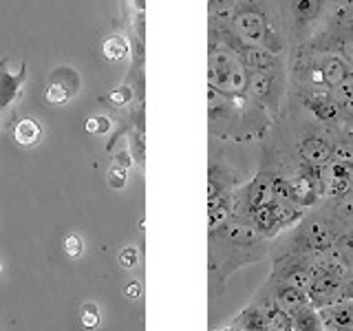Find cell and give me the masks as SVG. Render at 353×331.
Here are the masks:
<instances>
[{
	"instance_id": "cell-6",
	"label": "cell",
	"mask_w": 353,
	"mask_h": 331,
	"mask_svg": "<svg viewBox=\"0 0 353 331\" xmlns=\"http://www.w3.org/2000/svg\"><path fill=\"white\" fill-rule=\"evenodd\" d=\"M287 88H290V60L274 64L270 69L250 71L245 93L274 119H279L285 108Z\"/></svg>"
},
{
	"instance_id": "cell-27",
	"label": "cell",
	"mask_w": 353,
	"mask_h": 331,
	"mask_svg": "<svg viewBox=\"0 0 353 331\" xmlns=\"http://www.w3.org/2000/svg\"><path fill=\"white\" fill-rule=\"evenodd\" d=\"M117 166H121V168H126V166H130V154H128V152H119V154H117Z\"/></svg>"
},
{
	"instance_id": "cell-28",
	"label": "cell",
	"mask_w": 353,
	"mask_h": 331,
	"mask_svg": "<svg viewBox=\"0 0 353 331\" xmlns=\"http://www.w3.org/2000/svg\"><path fill=\"white\" fill-rule=\"evenodd\" d=\"M126 294H128V296H137V294H139V285H137V283H135V285H130L128 290H126Z\"/></svg>"
},
{
	"instance_id": "cell-30",
	"label": "cell",
	"mask_w": 353,
	"mask_h": 331,
	"mask_svg": "<svg viewBox=\"0 0 353 331\" xmlns=\"http://www.w3.org/2000/svg\"><path fill=\"white\" fill-rule=\"evenodd\" d=\"M351 234H353V228H351Z\"/></svg>"
},
{
	"instance_id": "cell-22",
	"label": "cell",
	"mask_w": 353,
	"mask_h": 331,
	"mask_svg": "<svg viewBox=\"0 0 353 331\" xmlns=\"http://www.w3.org/2000/svg\"><path fill=\"white\" fill-rule=\"evenodd\" d=\"M84 128H86L88 132H99V135H104V132L110 130V119L104 117V115L88 117V119H86V124H84Z\"/></svg>"
},
{
	"instance_id": "cell-17",
	"label": "cell",
	"mask_w": 353,
	"mask_h": 331,
	"mask_svg": "<svg viewBox=\"0 0 353 331\" xmlns=\"http://www.w3.org/2000/svg\"><path fill=\"white\" fill-rule=\"evenodd\" d=\"M331 219H334L340 228H345V225L353 228V192L336 197L334 205H331Z\"/></svg>"
},
{
	"instance_id": "cell-21",
	"label": "cell",
	"mask_w": 353,
	"mask_h": 331,
	"mask_svg": "<svg viewBox=\"0 0 353 331\" xmlns=\"http://www.w3.org/2000/svg\"><path fill=\"white\" fill-rule=\"evenodd\" d=\"M82 325L86 329H95L99 325V309L93 303H86L82 307Z\"/></svg>"
},
{
	"instance_id": "cell-24",
	"label": "cell",
	"mask_w": 353,
	"mask_h": 331,
	"mask_svg": "<svg viewBox=\"0 0 353 331\" xmlns=\"http://www.w3.org/2000/svg\"><path fill=\"white\" fill-rule=\"evenodd\" d=\"M108 183L113 188H124L126 185V168L113 166V168L108 170Z\"/></svg>"
},
{
	"instance_id": "cell-7",
	"label": "cell",
	"mask_w": 353,
	"mask_h": 331,
	"mask_svg": "<svg viewBox=\"0 0 353 331\" xmlns=\"http://www.w3.org/2000/svg\"><path fill=\"white\" fill-rule=\"evenodd\" d=\"M338 223L331 214H318L305 219L301 225L296 228L294 243H296V254H320L336 245L338 241Z\"/></svg>"
},
{
	"instance_id": "cell-26",
	"label": "cell",
	"mask_w": 353,
	"mask_h": 331,
	"mask_svg": "<svg viewBox=\"0 0 353 331\" xmlns=\"http://www.w3.org/2000/svg\"><path fill=\"white\" fill-rule=\"evenodd\" d=\"M128 99H130V88H126V86H121V88H117V91L110 93V102L117 104V106H124Z\"/></svg>"
},
{
	"instance_id": "cell-31",
	"label": "cell",
	"mask_w": 353,
	"mask_h": 331,
	"mask_svg": "<svg viewBox=\"0 0 353 331\" xmlns=\"http://www.w3.org/2000/svg\"><path fill=\"white\" fill-rule=\"evenodd\" d=\"M0 270H3V268H0Z\"/></svg>"
},
{
	"instance_id": "cell-2",
	"label": "cell",
	"mask_w": 353,
	"mask_h": 331,
	"mask_svg": "<svg viewBox=\"0 0 353 331\" xmlns=\"http://www.w3.org/2000/svg\"><path fill=\"white\" fill-rule=\"evenodd\" d=\"M228 29L243 44L270 51L279 58H290L292 53L279 0H241Z\"/></svg>"
},
{
	"instance_id": "cell-1",
	"label": "cell",
	"mask_w": 353,
	"mask_h": 331,
	"mask_svg": "<svg viewBox=\"0 0 353 331\" xmlns=\"http://www.w3.org/2000/svg\"><path fill=\"white\" fill-rule=\"evenodd\" d=\"M210 132L223 141H259L274 126V117L261 104L243 93L225 95L208 86Z\"/></svg>"
},
{
	"instance_id": "cell-10",
	"label": "cell",
	"mask_w": 353,
	"mask_h": 331,
	"mask_svg": "<svg viewBox=\"0 0 353 331\" xmlns=\"http://www.w3.org/2000/svg\"><path fill=\"white\" fill-rule=\"evenodd\" d=\"M77 91H80V75H77V71H73L71 66H58V69H53V73L49 75L44 99L53 106H62L69 102Z\"/></svg>"
},
{
	"instance_id": "cell-11",
	"label": "cell",
	"mask_w": 353,
	"mask_h": 331,
	"mask_svg": "<svg viewBox=\"0 0 353 331\" xmlns=\"http://www.w3.org/2000/svg\"><path fill=\"white\" fill-rule=\"evenodd\" d=\"M25 77H27L25 62H22L16 71L9 69V60L0 62V110L7 108L11 102H14V99L20 97Z\"/></svg>"
},
{
	"instance_id": "cell-18",
	"label": "cell",
	"mask_w": 353,
	"mask_h": 331,
	"mask_svg": "<svg viewBox=\"0 0 353 331\" xmlns=\"http://www.w3.org/2000/svg\"><path fill=\"white\" fill-rule=\"evenodd\" d=\"M234 327L239 331H265V312L261 307H248L234 320Z\"/></svg>"
},
{
	"instance_id": "cell-13",
	"label": "cell",
	"mask_w": 353,
	"mask_h": 331,
	"mask_svg": "<svg viewBox=\"0 0 353 331\" xmlns=\"http://www.w3.org/2000/svg\"><path fill=\"white\" fill-rule=\"evenodd\" d=\"M241 0H208L210 9V29H228L232 14Z\"/></svg>"
},
{
	"instance_id": "cell-16",
	"label": "cell",
	"mask_w": 353,
	"mask_h": 331,
	"mask_svg": "<svg viewBox=\"0 0 353 331\" xmlns=\"http://www.w3.org/2000/svg\"><path fill=\"white\" fill-rule=\"evenodd\" d=\"M42 135V128L36 119H31V117H22L16 128H14V139L18 146H33Z\"/></svg>"
},
{
	"instance_id": "cell-14",
	"label": "cell",
	"mask_w": 353,
	"mask_h": 331,
	"mask_svg": "<svg viewBox=\"0 0 353 331\" xmlns=\"http://www.w3.org/2000/svg\"><path fill=\"white\" fill-rule=\"evenodd\" d=\"M292 316V327L294 331H325L323 327V318L316 314V309L312 303H307L303 307H298Z\"/></svg>"
},
{
	"instance_id": "cell-29",
	"label": "cell",
	"mask_w": 353,
	"mask_h": 331,
	"mask_svg": "<svg viewBox=\"0 0 353 331\" xmlns=\"http://www.w3.org/2000/svg\"><path fill=\"white\" fill-rule=\"evenodd\" d=\"M349 3H351V5H353V0H349Z\"/></svg>"
},
{
	"instance_id": "cell-19",
	"label": "cell",
	"mask_w": 353,
	"mask_h": 331,
	"mask_svg": "<svg viewBox=\"0 0 353 331\" xmlns=\"http://www.w3.org/2000/svg\"><path fill=\"white\" fill-rule=\"evenodd\" d=\"M265 331H294L292 316L279 305L270 307L268 312H265Z\"/></svg>"
},
{
	"instance_id": "cell-3",
	"label": "cell",
	"mask_w": 353,
	"mask_h": 331,
	"mask_svg": "<svg viewBox=\"0 0 353 331\" xmlns=\"http://www.w3.org/2000/svg\"><path fill=\"white\" fill-rule=\"evenodd\" d=\"M351 75V66L338 53L294 49L290 53V82L296 91H334Z\"/></svg>"
},
{
	"instance_id": "cell-23",
	"label": "cell",
	"mask_w": 353,
	"mask_h": 331,
	"mask_svg": "<svg viewBox=\"0 0 353 331\" xmlns=\"http://www.w3.org/2000/svg\"><path fill=\"white\" fill-rule=\"evenodd\" d=\"M62 248H64V252L69 254L71 259H77L82 254V250H84V243H82L80 234H69V237L64 239Z\"/></svg>"
},
{
	"instance_id": "cell-8",
	"label": "cell",
	"mask_w": 353,
	"mask_h": 331,
	"mask_svg": "<svg viewBox=\"0 0 353 331\" xmlns=\"http://www.w3.org/2000/svg\"><path fill=\"white\" fill-rule=\"evenodd\" d=\"M296 97L318 124H325L327 128L342 124V108L331 91H296Z\"/></svg>"
},
{
	"instance_id": "cell-15",
	"label": "cell",
	"mask_w": 353,
	"mask_h": 331,
	"mask_svg": "<svg viewBox=\"0 0 353 331\" xmlns=\"http://www.w3.org/2000/svg\"><path fill=\"white\" fill-rule=\"evenodd\" d=\"M309 303V296L307 292H301L296 290V287H290V285H281L279 292H276V305L281 309H285L287 314L296 312L298 307H303Z\"/></svg>"
},
{
	"instance_id": "cell-12",
	"label": "cell",
	"mask_w": 353,
	"mask_h": 331,
	"mask_svg": "<svg viewBox=\"0 0 353 331\" xmlns=\"http://www.w3.org/2000/svg\"><path fill=\"white\" fill-rule=\"evenodd\" d=\"M323 325L331 331H353V303H334L323 307Z\"/></svg>"
},
{
	"instance_id": "cell-9",
	"label": "cell",
	"mask_w": 353,
	"mask_h": 331,
	"mask_svg": "<svg viewBox=\"0 0 353 331\" xmlns=\"http://www.w3.org/2000/svg\"><path fill=\"white\" fill-rule=\"evenodd\" d=\"M296 154L303 163L316 166V168H327L331 163V139L316 130H307L296 141Z\"/></svg>"
},
{
	"instance_id": "cell-20",
	"label": "cell",
	"mask_w": 353,
	"mask_h": 331,
	"mask_svg": "<svg viewBox=\"0 0 353 331\" xmlns=\"http://www.w3.org/2000/svg\"><path fill=\"white\" fill-rule=\"evenodd\" d=\"M102 53H104V58L106 60H124L126 58V53H128V42L126 38H121V36H110L104 44H102Z\"/></svg>"
},
{
	"instance_id": "cell-4",
	"label": "cell",
	"mask_w": 353,
	"mask_h": 331,
	"mask_svg": "<svg viewBox=\"0 0 353 331\" xmlns=\"http://www.w3.org/2000/svg\"><path fill=\"white\" fill-rule=\"evenodd\" d=\"M292 51L305 47L334 11L349 0H279Z\"/></svg>"
},
{
	"instance_id": "cell-5",
	"label": "cell",
	"mask_w": 353,
	"mask_h": 331,
	"mask_svg": "<svg viewBox=\"0 0 353 331\" xmlns=\"http://www.w3.org/2000/svg\"><path fill=\"white\" fill-rule=\"evenodd\" d=\"M248 66L241 55L210 31L208 38V86L225 95H243L248 88Z\"/></svg>"
},
{
	"instance_id": "cell-25",
	"label": "cell",
	"mask_w": 353,
	"mask_h": 331,
	"mask_svg": "<svg viewBox=\"0 0 353 331\" xmlns=\"http://www.w3.org/2000/svg\"><path fill=\"white\" fill-rule=\"evenodd\" d=\"M119 263H121V268H132V265L137 263V250H135V248L121 250V254H119Z\"/></svg>"
}]
</instances>
